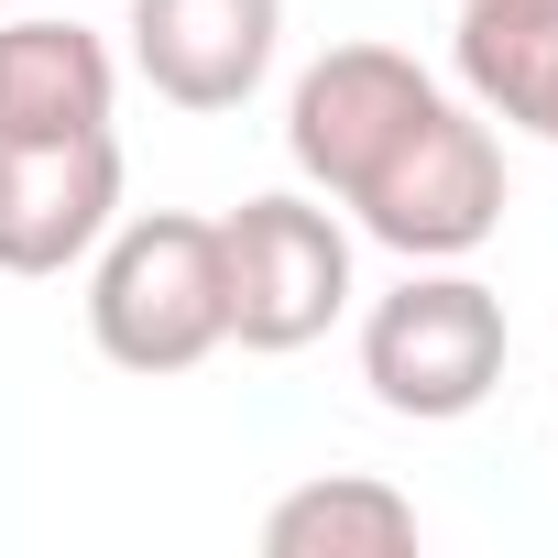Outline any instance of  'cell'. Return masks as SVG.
<instances>
[{
    "instance_id": "1",
    "label": "cell",
    "mask_w": 558,
    "mask_h": 558,
    "mask_svg": "<svg viewBox=\"0 0 558 558\" xmlns=\"http://www.w3.org/2000/svg\"><path fill=\"white\" fill-rule=\"evenodd\" d=\"M88 340L99 362L165 384L197 373L230 340V286H219V219L197 208H154V219H110L99 263H88Z\"/></svg>"
},
{
    "instance_id": "2",
    "label": "cell",
    "mask_w": 558,
    "mask_h": 558,
    "mask_svg": "<svg viewBox=\"0 0 558 558\" xmlns=\"http://www.w3.org/2000/svg\"><path fill=\"white\" fill-rule=\"evenodd\" d=\"M504 351H514V318L460 263H416L405 286L362 318V384H373L384 416H416V427H449V416L493 405Z\"/></svg>"
},
{
    "instance_id": "3",
    "label": "cell",
    "mask_w": 558,
    "mask_h": 558,
    "mask_svg": "<svg viewBox=\"0 0 558 558\" xmlns=\"http://www.w3.org/2000/svg\"><path fill=\"white\" fill-rule=\"evenodd\" d=\"M384 252H405V263H471L493 230H504V143H493V121L482 110H460L449 88L416 110V132L340 197Z\"/></svg>"
},
{
    "instance_id": "4",
    "label": "cell",
    "mask_w": 558,
    "mask_h": 558,
    "mask_svg": "<svg viewBox=\"0 0 558 558\" xmlns=\"http://www.w3.org/2000/svg\"><path fill=\"white\" fill-rule=\"evenodd\" d=\"M219 286H230V340L241 351H307L351 307V230L318 197H241L219 219Z\"/></svg>"
},
{
    "instance_id": "5",
    "label": "cell",
    "mask_w": 558,
    "mask_h": 558,
    "mask_svg": "<svg viewBox=\"0 0 558 558\" xmlns=\"http://www.w3.org/2000/svg\"><path fill=\"white\" fill-rule=\"evenodd\" d=\"M427 99H438V77H427L416 56H395V45H329V56L296 77V99H286V154H296V175H307L318 197H351V186L416 132Z\"/></svg>"
},
{
    "instance_id": "6",
    "label": "cell",
    "mask_w": 558,
    "mask_h": 558,
    "mask_svg": "<svg viewBox=\"0 0 558 558\" xmlns=\"http://www.w3.org/2000/svg\"><path fill=\"white\" fill-rule=\"evenodd\" d=\"M121 219V143L66 132V143H0V274H66L110 241Z\"/></svg>"
},
{
    "instance_id": "7",
    "label": "cell",
    "mask_w": 558,
    "mask_h": 558,
    "mask_svg": "<svg viewBox=\"0 0 558 558\" xmlns=\"http://www.w3.org/2000/svg\"><path fill=\"white\" fill-rule=\"evenodd\" d=\"M286 45V0H132V66L154 77L165 110H241L274 77Z\"/></svg>"
},
{
    "instance_id": "8",
    "label": "cell",
    "mask_w": 558,
    "mask_h": 558,
    "mask_svg": "<svg viewBox=\"0 0 558 558\" xmlns=\"http://www.w3.org/2000/svg\"><path fill=\"white\" fill-rule=\"evenodd\" d=\"M121 66L77 12H12L0 23V143H66L110 132Z\"/></svg>"
},
{
    "instance_id": "9",
    "label": "cell",
    "mask_w": 558,
    "mask_h": 558,
    "mask_svg": "<svg viewBox=\"0 0 558 558\" xmlns=\"http://www.w3.org/2000/svg\"><path fill=\"white\" fill-rule=\"evenodd\" d=\"M460 88L482 121L536 132V99L558 77V0H460Z\"/></svg>"
},
{
    "instance_id": "10",
    "label": "cell",
    "mask_w": 558,
    "mask_h": 558,
    "mask_svg": "<svg viewBox=\"0 0 558 558\" xmlns=\"http://www.w3.org/2000/svg\"><path fill=\"white\" fill-rule=\"evenodd\" d=\"M405 547H416V504L373 471L296 482L263 514V558H405Z\"/></svg>"
},
{
    "instance_id": "11",
    "label": "cell",
    "mask_w": 558,
    "mask_h": 558,
    "mask_svg": "<svg viewBox=\"0 0 558 558\" xmlns=\"http://www.w3.org/2000/svg\"><path fill=\"white\" fill-rule=\"evenodd\" d=\"M536 143H558V77H547V99H536Z\"/></svg>"
},
{
    "instance_id": "12",
    "label": "cell",
    "mask_w": 558,
    "mask_h": 558,
    "mask_svg": "<svg viewBox=\"0 0 558 558\" xmlns=\"http://www.w3.org/2000/svg\"><path fill=\"white\" fill-rule=\"evenodd\" d=\"M12 12H77V0H12Z\"/></svg>"
}]
</instances>
